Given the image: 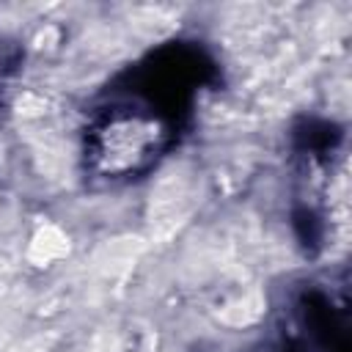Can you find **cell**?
Masks as SVG:
<instances>
[{
	"mask_svg": "<svg viewBox=\"0 0 352 352\" xmlns=\"http://www.w3.org/2000/svg\"><path fill=\"white\" fill-rule=\"evenodd\" d=\"M162 140L165 126L157 116L132 107H118L110 110L91 132L88 154L102 176L118 179L148 168L157 151L162 148Z\"/></svg>",
	"mask_w": 352,
	"mask_h": 352,
	"instance_id": "6da1fadb",
	"label": "cell"
}]
</instances>
